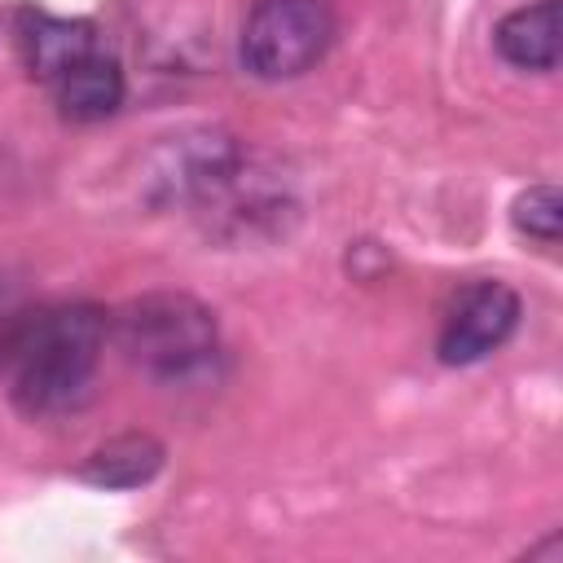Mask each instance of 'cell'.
<instances>
[{
	"mask_svg": "<svg viewBox=\"0 0 563 563\" xmlns=\"http://www.w3.org/2000/svg\"><path fill=\"white\" fill-rule=\"evenodd\" d=\"M18 48H22L26 70L53 88L75 62H84L88 53L101 48V35L88 18H57L44 9H22L18 13Z\"/></svg>",
	"mask_w": 563,
	"mask_h": 563,
	"instance_id": "5b68a950",
	"label": "cell"
},
{
	"mask_svg": "<svg viewBox=\"0 0 563 563\" xmlns=\"http://www.w3.org/2000/svg\"><path fill=\"white\" fill-rule=\"evenodd\" d=\"M110 343V312L70 299L44 303L9 361V396L26 418H62L92 391L101 352Z\"/></svg>",
	"mask_w": 563,
	"mask_h": 563,
	"instance_id": "6da1fadb",
	"label": "cell"
},
{
	"mask_svg": "<svg viewBox=\"0 0 563 563\" xmlns=\"http://www.w3.org/2000/svg\"><path fill=\"white\" fill-rule=\"evenodd\" d=\"M40 308L44 303L31 295V286L13 268H0V369H9L18 343L26 339V330H31Z\"/></svg>",
	"mask_w": 563,
	"mask_h": 563,
	"instance_id": "30bf717a",
	"label": "cell"
},
{
	"mask_svg": "<svg viewBox=\"0 0 563 563\" xmlns=\"http://www.w3.org/2000/svg\"><path fill=\"white\" fill-rule=\"evenodd\" d=\"M493 44L506 66H515L523 75H550L559 66V48H563L559 0H532V4L510 9L493 26Z\"/></svg>",
	"mask_w": 563,
	"mask_h": 563,
	"instance_id": "8992f818",
	"label": "cell"
},
{
	"mask_svg": "<svg viewBox=\"0 0 563 563\" xmlns=\"http://www.w3.org/2000/svg\"><path fill=\"white\" fill-rule=\"evenodd\" d=\"M519 312L523 303L506 282H471L466 290H457V299L440 321L435 356L444 365H475L493 356L515 334Z\"/></svg>",
	"mask_w": 563,
	"mask_h": 563,
	"instance_id": "277c9868",
	"label": "cell"
},
{
	"mask_svg": "<svg viewBox=\"0 0 563 563\" xmlns=\"http://www.w3.org/2000/svg\"><path fill=\"white\" fill-rule=\"evenodd\" d=\"M510 224H515V233L554 246L563 233V194L554 185H528L510 202Z\"/></svg>",
	"mask_w": 563,
	"mask_h": 563,
	"instance_id": "9c48e42d",
	"label": "cell"
},
{
	"mask_svg": "<svg viewBox=\"0 0 563 563\" xmlns=\"http://www.w3.org/2000/svg\"><path fill=\"white\" fill-rule=\"evenodd\" d=\"M334 35V0H255L242 18L238 57L246 75L264 84H286L308 75L330 53Z\"/></svg>",
	"mask_w": 563,
	"mask_h": 563,
	"instance_id": "3957f363",
	"label": "cell"
},
{
	"mask_svg": "<svg viewBox=\"0 0 563 563\" xmlns=\"http://www.w3.org/2000/svg\"><path fill=\"white\" fill-rule=\"evenodd\" d=\"M128 79L119 57L101 44L97 53H88L84 62H75L57 84H53V101L70 123H101L123 106Z\"/></svg>",
	"mask_w": 563,
	"mask_h": 563,
	"instance_id": "52a82bcc",
	"label": "cell"
},
{
	"mask_svg": "<svg viewBox=\"0 0 563 563\" xmlns=\"http://www.w3.org/2000/svg\"><path fill=\"white\" fill-rule=\"evenodd\" d=\"M110 343L145 378L180 383L216 361L220 325L202 299L185 290H150L110 312Z\"/></svg>",
	"mask_w": 563,
	"mask_h": 563,
	"instance_id": "7a4b0ae2",
	"label": "cell"
},
{
	"mask_svg": "<svg viewBox=\"0 0 563 563\" xmlns=\"http://www.w3.org/2000/svg\"><path fill=\"white\" fill-rule=\"evenodd\" d=\"M167 462V449L163 440H154L150 431H123V435H110L101 440L84 462H79V479L92 484V488H106V493H128V488H141L150 484Z\"/></svg>",
	"mask_w": 563,
	"mask_h": 563,
	"instance_id": "ba28073f",
	"label": "cell"
}]
</instances>
